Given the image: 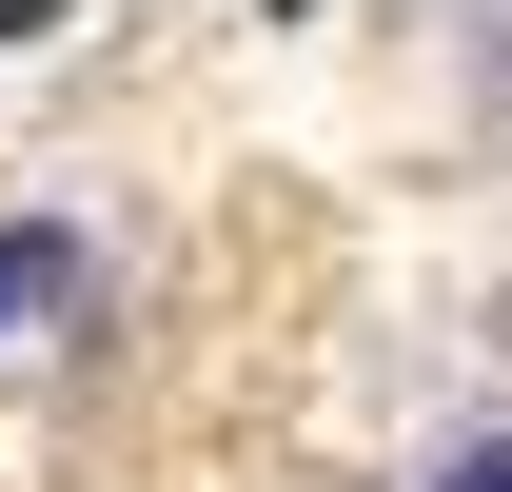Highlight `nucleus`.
I'll return each instance as SVG.
<instances>
[{"mask_svg": "<svg viewBox=\"0 0 512 492\" xmlns=\"http://www.w3.org/2000/svg\"><path fill=\"white\" fill-rule=\"evenodd\" d=\"M434 492H512V433H473V453H453V473Z\"/></svg>", "mask_w": 512, "mask_h": 492, "instance_id": "nucleus-2", "label": "nucleus"}, {"mask_svg": "<svg viewBox=\"0 0 512 492\" xmlns=\"http://www.w3.org/2000/svg\"><path fill=\"white\" fill-rule=\"evenodd\" d=\"M40 296H79V256L40 237V217H0V335H20V315H40Z\"/></svg>", "mask_w": 512, "mask_h": 492, "instance_id": "nucleus-1", "label": "nucleus"}]
</instances>
